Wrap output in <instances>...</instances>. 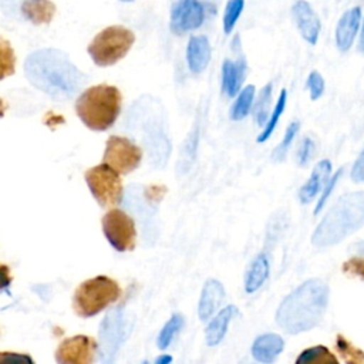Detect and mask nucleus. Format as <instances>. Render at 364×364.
<instances>
[{
    "instance_id": "obj_34",
    "label": "nucleus",
    "mask_w": 364,
    "mask_h": 364,
    "mask_svg": "<svg viewBox=\"0 0 364 364\" xmlns=\"http://www.w3.org/2000/svg\"><path fill=\"white\" fill-rule=\"evenodd\" d=\"M351 181L355 183H363L364 182V151L360 152V155L357 156L351 172H350Z\"/></svg>"
},
{
    "instance_id": "obj_27",
    "label": "nucleus",
    "mask_w": 364,
    "mask_h": 364,
    "mask_svg": "<svg viewBox=\"0 0 364 364\" xmlns=\"http://www.w3.org/2000/svg\"><path fill=\"white\" fill-rule=\"evenodd\" d=\"M183 324H185L183 316L182 314H173L169 318V321L165 324V327L162 328V331H161V334L158 337L159 348L165 350L171 344V341L173 340L175 334H178V331L183 327Z\"/></svg>"
},
{
    "instance_id": "obj_33",
    "label": "nucleus",
    "mask_w": 364,
    "mask_h": 364,
    "mask_svg": "<svg viewBox=\"0 0 364 364\" xmlns=\"http://www.w3.org/2000/svg\"><path fill=\"white\" fill-rule=\"evenodd\" d=\"M314 141L310 136H304V139L300 144V148L297 151V164L299 166H306L310 161V158L314 154Z\"/></svg>"
},
{
    "instance_id": "obj_12",
    "label": "nucleus",
    "mask_w": 364,
    "mask_h": 364,
    "mask_svg": "<svg viewBox=\"0 0 364 364\" xmlns=\"http://www.w3.org/2000/svg\"><path fill=\"white\" fill-rule=\"evenodd\" d=\"M225 287L216 279H208L202 287L199 303H198V316L202 321L209 320L220 307L225 299Z\"/></svg>"
},
{
    "instance_id": "obj_7",
    "label": "nucleus",
    "mask_w": 364,
    "mask_h": 364,
    "mask_svg": "<svg viewBox=\"0 0 364 364\" xmlns=\"http://www.w3.org/2000/svg\"><path fill=\"white\" fill-rule=\"evenodd\" d=\"M102 232L109 245L118 252L134 250L136 228L134 219L121 209H109L101 219Z\"/></svg>"
},
{
    "instance_id": "obj_19",
    "label": "nucleus",
    "mask_w": 364,
    "mask_h": 364,
    "mask_svg": "<svg viewBox=\"0 0 364 364\" xmlns=\"http://www.w3.org/2000/svg\"><path fill=\"white\" fill-rule=\"evenodd\" d=\"M270 262L264 252H260L249 264L245 273V291L255 293L257 291L269 277Z\"/></svg>"
},
{
    "instance_id": "obj_30",
    "label": "nucleus",
    "mask_w": 364,
    "mask_h": 364,
    "mask_svg": "<svg viewBox=\"0 0 364 364\" xmlns=\"http://www.w3.org/2000/svg\"><path fill=\"white\" fill-rule=\"evenodd\" d=\"M341 175H343V168H340V169H338L333 176H330V178L327 179V182L323 185V191H321V193H320V198H318V202H317V205H316L314 213H318V212L324 208L327 199L330 198V195H331L333 189L336 188V185H337V182H338V179H340Z\"/></svg>"
},
{
    "instance_id": "obj_5",
    "label": "nucleus",
    "mask_w": 364,
    "mask_h": 364,
    "mask_svg": "<svg viewBox=\"0 0 364 364\" xmlns=\"http://www.w3.org/2000/svg\"><path fill=\"white\" fill-rule=\"evenodd\" d=\"M135 34L124 26L101 30L88 44V54L98 67H108L122 60L134 46Z\"/></svg>"
},
{
    "instance_id": "obj_3",
    "label": "nucleus",
    "mask_w": 364,
    "mask_h": 364,
    "mask_svg": "<svg viewBox=\"0 0 364 364\" xmlns=\"http://www.w3.org/2000/svg\"><path fill=\"white\" fill-rule=\"evenodd\" d=\"M121 91L109 84L87 88L75 101V112L84 125L92 131L111 128L121 112Z\"/></svg>"
},
{
    "instance_id": "obj_10",
    "label": "nucleus",
    "mask_w": 364,
    "mask_h": 364,
    "mask_svg": "<svg viewBox=\"0 0 364 364\" xmlns=\"http://www.w3.org/2000/svg\"><path fill=\"white\" fill-rule=\"evenodd\" d=\"M205 7L199 0H179L171 10V30L182 36L202 26Z\"/></svg>"
},
{
    "instance_id": "obj_18",
    "label": "nucleus",
    "mask_w": 364,
    "mask_h": 364,
    "mask_svg": "<svg viewBox=\"0 0 364 364\" xmlns=\"http://www.w3.org/2000/svg\"><path fill=\"white\" fill-rule=\"evenodd\" d=\"M246 75V60L240 57L237 61L225 60L222 65V90L228 97H235L240 91V85Z\"/></svg>"
},
{
    "instance_id": "obj_6",
    "label": "nucleus",
    "mask_w": 364,
    "mask_h": 364,
    "mask_svg": "<svg viewBox=\"0 0 364 364\" xmlns=\"http://www.w3.org/2000/svg\"><path fill=\"white\" fill-rule=\"evenodd\" d=\"M84 176L90 192L102 208L117 206L121 202L124 192L121 176L107 164L102 162L87 169Z\"/></svg>"
},
{
    "instance_id": "obj_38",
    "label": "nucleus",
    "mask_w": 364,
    "mask_h": 364,
    "mask_svg": "<svg viewBox=\"0 0 364 364\" xmlns=\"http://www.w3.org/2000/svg\"><path fill=\"white\" fill-rule=\"evenodd\" d=\"M122 1H131V0H122Z\"/></svg>"
},
{
    "instance_id": "obj_35",
    "label": "nucleus",
    "mask_w": 364,
    "mask_h": 364,
    "mask_svg": "<svg viewBox=\"0 0 364 364\" xmlns=\"http://www.w3.org/2000/svg\"><path fill=\"white\" fill-rule=\"evenodd\" d=\"M13 282V276L10 272V267L7 264L0 263V290L10 286Z\"/></svg>"
},
{
    "instance_id": "obj_32",
    "label": "nucleus",
    "mask_w": 364,
    "mask_h": 364,
    "mask_svg": "<svg viewBox=\"0 0 364 364\" xmlns=\"http://www.w3.org/2000/svg\"><path fill=\"white\" fill-rule=\"evenodd\" d=\"M306 87H307L309 92H310V100L311 101L318 100L323 95V92H324V80L320 75V73H317V71L310 73L309 77H307Z\"/></svg>"
},
{
    "instance_id": "obj_26",
    "label": "nucleus",
    "mask_w": 364,
    "mask_h": 364,
    "mask_svg": "<svg viewBox=\"0 0 364 364\" xmlns=\"http://www.w3.org/2000/svg\"><path fill=\"white\" fill-rule=\"evenodd\" d=\"M270 101H272V82L266 84L262 91L257 95L253 114H255V121L263 127L266 124L267 115H269V108H270Z\"/></svg>"
},
{
    "instance_id": "obj_11",
    "label": "nucleus",
    "mask_w": 364,
    "mask_h": 364,
    "mask_svg": "<svg viewBox=\"0 0 364 364\" xmlns=\"http://www.w3.org/2000/svg\"><path fill=\"white\" fill-rule=\"evenodd\" d=\"M291 16L299 33L309 44H316L320 33V20L306 0H297L291 7Z\"/></svg>"
},
{
    "instance_id": "obj_23",
    "label": "nucleus",
    "mask_w": 364,
    "mask_h": 364,
    "mask_svg": "<svg viewBox=\"0 0 364 364\" xmlns=\"http://www.w3.org/2000/svg\"><path fill=\"white\" fill-rule=\"evenodd\" d=\"M286 102H287V90L283 88L280 95H279V100H277V102H276V105H274V108H273V111L270 114L269 121L263 125L264 128L260 132V135L257 136V142L262 144V142H264V141H267L270 138V135L273 134V131H274L276 125L279 124V119H280V117H282V114H283V111L286 108Z\"/></svg>"
},
{
    "instance_id": "obj_4",
    "label": "nucleus",
    "mask_w": 364,
    "mask_h": 364,
    "mask_svg": "<svg viewBox=\"0 0 364 364\" xmlns=\"http://www.w3.org/2000/svg\"><path fill=\"white\" fill-rule=\"evenodd\" d=\"M121 297L119 284L108 276H95L82 282L74 291L73 309L80 317H92Z\"/></svg>"
},
{
    "instance_id": "obj_1",
    "label": "nucleus",
    "mask_w": 364,
    "mask_h": 364,
    "mask_svg": "<svg viewBox=\"0 0 364 364\" xmlns=\"http://www.w3.org/2000/svg\"><path fill=\"white\" fill-rule=\"evenodd\" d=\"M330 289L321 279H309L290 291L276 310V323L289 334L316 327L327 309Z\"/></svg>"
},
{
    "instance_id": "obj_16",
    "label": "nucleus",
    "mask_w": 364,
    "mask_h": 364,
    "mask_svg": "<svg viewBox=\"0 0 364 364\" xmlns=\"http://www.w3.org/2000/svg\"><path fill=\"white\" fill-rule=\"evenodd\" d=\"M330 173H331V162L328 159L320 161L314 166V169L310 173V176L306 181V183L300 188V191H299V200L303 205L310 203L313 200V198L318 193L321 186L327 182V179L330 178Z\"/></svg>"
},
{
    "instance_id": "obj_36",
    "label": "nucleus",
    "mask_w": 364,
    "mask_h": 364,
    "mask_svg": "<svg viewBox=\"0 0 364 364\" xmlns=\"http://www.w3.org/2000/svg\"><path fill=\"white\" fill-rule=\"evenodd\" d=\"M358 50L364 54V23H363V28H361V34H360V41H358Z\"/></svg>"
},
{
    "instance_id": "obj_8",
    "label": "nucleus",
    "mask_w": 364,
    "mask_h": 364,
    "mask_svg": "<svg viewBox=\"0 0 364 364\" xmlns=\"http://www.w3.org/2000/svg\"><path fill=\"white\" fill-rule=\"evenodd\" d=\"M141 161L142 151L131 139L118 135H112L107 139L102 162L119 175H127L135 171Z\"/></svg>"
},
{
    "instance_id": "obj_2",
    "label": "nucleus",
    "mask_w": 364,
    "mask_h": 364,
    "mask_svg": "<svg viewBox=\"0 0 364 364\" xmlns=\"http://www.w3.org/2000/svg\"><path fill=\"white\" fill-rule=\"evenodd\" d=\"M364 225V192H351L340 196L328 209L311 235L317 247L340 243Z\"/></svg>"
},
{
    "instance_id": "obj_22",
    "label": "nucleus",
    "mask_w": 364,
    "mask_h": 364,
    "mask_svg": "<svg viewBox=\"0 0 364 364\" xmlns=\"http://www.w3.org/2000/svg\"><path fill=\"white\" fill-rule=\"evenodd\" d=\"M253 98H255V87L253 85H246L243 90H240L232 108H230V112H229L230 119L232 121L243 119L252 108Z\"/></svg>"
},
{
    "instance_id": "obj_31",
    "label": "nucleus",
    "mask_w": 364,
    "mask_h": 364,
    "mask_svg": "<svg viewBox=\"0 0 364 364\" xmlns=\"http://www.w3.org/2000/svg\"><path fill=\"white\" fill-rule=\"evenodd\" d=\"M343 273L360 277L364 280V255H357L348 260H346L341 266Z\"/></svg>"
},
{
    "instance_id": "obj_14",
    "label": "nucleus",
    "mask_w": 364,
    "mask_h": 364,
    "mask_svg": "<svg viewBox=\"0 0 364 364\" xmlns=\"http://www.w3.org/2000/svg\"><path fill=\"white\" fill-rule=\"evenodd\" d=\"M284 348L283 338L276 333H266L255 338L250 353L259 363H273Z\"/></svg>"
},
{
    "instance_id": "obj_20",
    "label": "nucleus",
    "mask_w": 364,
    "mask_h": 364,
    "mask_svg": "<svg viewBox=\"0 0 364 364\" xmlns=\"http://www.w3.org/2000/svg\"><path fill=\"white\" fill-rule=\"evenodd\" d=\"M21 13L33 24H48L55 14V4L51 0H26Z\"/></svg>"
},
{
    "instance_id": "obj_21",
    "label": "nucleus",
    "mask_w": 364,
    "mask_h": 364,
    "mask_svg": "<svg viewBox=\"0 0 364 364\" xmlns=\"http://www.w3.org/2000/svg\"><path fill=\"white\" fill-rule=\"evenodd\" d=\"M296 364H338V360L327 347L314 346L303 350L296 358Z\"/></svg>"
},
{
    "instance_id": "obj_24",
    "label": "nucleus",
    "mask_w": 364,
    "mask_h": 364,
    "mask_svg": "<svg viewBox=\"0 0 364 364\" xmlns=\"http://www.w3.org/2000/svg\"><path fill=\"white\" fill-rule=\"evenodd\" d=\"M336 350L341 358L348 364H364V351L355 347L344 336L337 334L336 337Z\"/></svg>"
},
{
    "instance_id": "obj_9",
    "label": "nucleus",
    "mask_w": 364,
    "mask_h": 364,
    "mask_svg": "<svg viewBox=\"0 0 364 364\" xmlns=\"http://www.w3.org/2000/svg\"><path fill=\"white\" fill-rule=\"evenodd\" d=\"M97 353V341L84 334L64 338L57 350L55 360L60 364H88L94 361Z\"/></svg>"
},
{
    "instance_id": "obj_29",
    "label": "nucleus",
    "mask_w": 364,
    "mask_h": 364,
    "mask_svg": "<svg viewBox=\"0 0 364 364\" xmlns=\"http://www.w3.org/2000/svg\"><path fill=\"white\" fill-rule=\"evenodd\" d=\"M245 0H229L223 14V30L226 34H230L242 14Z\"/></svg>"
},
{
    "instance_id": "obj_17",
    "label": "nucleus",
    "mask_w": 364,
    "mask_h": 364,
    "mask_svg": "<svg viewBox=\"0 0 364 364\" xmlns=\"http://www.w3.org/2000/svg\"><path fill=\"white\" fill-rule=\"evenodd\" d=\"M237 314V307L236 306H226L218 314L209 321L205 330V341L208 346L213 347L218 346L226 336L229 323L232 318Z\"/></svg>"
},
{
    "instance_id": "obj_28",
    "label": "nucleus",
    "mask_w": 364,
    "mask_h": 364,
    "mask_svg": "<svg viewBox=\"0 0 364 364\" xmlns=\"http://www.w3.org/2000/svg\"><path fill=\"white\" fill-rule=\"evenodd\" d=\"M299 128H300V122H299V121H293V122L286 128V132H284V136H283L282 142L274 148V151H273V154H272V159H273L274 162H282V161L286 158V155H287V152H289V149H290V146H291V142H293L294 136H296L297 132H299Z\"/></svg>"
},
{
    "instance_id": "obj_37",
    "label": "nucleus",
    "mask_w": 364,
    "mask_h": 364,
    "mask_svg": "<svg viewBox=\"0 0 364 364\" xmlns=\"http://www.w3.org/2000/svg\"><path fill=\"white\" fill-rule=\"evenodd\" d=\"M172 361V357L171 355H161L159 358H158V363L159 364H166V363H171Z\"/></svg>"
},
{
    "instance_id": "obj_15",
    "label": "nucleus",
    "mask_w": 364,
    "mask_h": 364,
    "mask_svg": "<svg viewBox=\"0 0 364 364\" xmlns=\"http://www.w3.org/2000/svg\"><path fill=\"white\" fill-rule=\"evenodd\" d=\"M210 60V46L205 36H192L186 47L188 67L193 74L202 73Z\"/></svg>"
},
{
    "instance_id": "obj_13",
    "label": "nucleus",
    "mask_w": 364,
    "mask_h": 364,
    "mask_svg": "<svg viewBox=\"0 0 364 364\" xmlns=\"http://www.w3.org/2000/svg\"><path fill=\"white\" fill-rule=\"evenodd\" d=\"M361 20V9L353 7L347 10L336 27V44L340 51H348L357 36Z\"/></svg>"
},
{
    "instance_id": "obj_25",
    "label": "nucleus",
    "mask_w": 364,
    "mask_h": 364,
    "mask_svg": "<svg viewBox=\"0 0 364 364\" xmlns=\"http://www.w3.org/2000/svg\"><path fill=\"white\" fill-rule=\"evenodd\" d=\"M16 71V54L9 40L0 37V81Z\"/></svg>"
}]
</instances>
